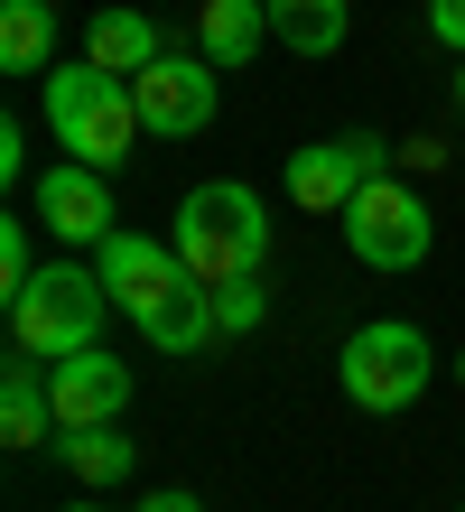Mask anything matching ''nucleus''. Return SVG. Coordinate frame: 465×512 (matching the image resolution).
Segmentation results:
<instances>
[{"label":"nucleus","mask_w":465,"mask_h":512,"mask_svg":"<svg viewBox=\"0 0 465 512\" xmlns=\"http://www.w3.org/2000/svg\"><path fill=\"white\" fill-rule=\"evenodd\" d=\"M214 75H224L214 56H177V47H168L149 75H131L149 140H196V131L214 122V103H224V84H214Z\"/></svg>","instance_id":"obj_8"},{"label":"nucleus","mask_w":465,"mask_h":512,"mask_svg":"<svg viewBox=\"0 0 465 512\" xmlns=\"http://www.w3.org/2000/svg\"><path fill=\"white\" fill-rule=\"evenodd\" d=\"M0 66L10 75L56 66V0H0Z\"/></svg>","instance_id":"obj_14"},{"label":"nucleus","mask_w":465,"mask_h":512,"mask_svg":"<svg viewBox=\"0 0 465 512\" xmlns=\"http://www.w3.org/2000/svg\"><path fill=\"white\" fill-rule=\"evenodd\" d=\"M177 261L196 270L205 289H224V280H252V270L270 261V215H261V196L242 187V177H214V187H196L177 205Z\"/></svg>","instance_id":"obj_2"},{"label":"nucleus","mask_w":465,"mask_h":512,"mask_svg":"<svg viewBox=\"0 0 465 512\" xmlns=\"http://www.w3.org/2000/svg\"><path fill=\"white\" fill-rule=\"evenodd\" d=\"M66 512H103V503H66Z\"/></svg>","instance_id":"obj_23"},{"label":"nucleus","mask_w":465,"mask_h":512,"mask_svg":"<svg viewBox=\"0 0 465 512\" xmlns=\"http://www.w3.org/2000/svg\"><path fill=\"white\" fill-rule=\"evenodd\" d=\"M38 280V261H28V224H0V298Z\"/></svg>","instance_id":"obj_18"},{"label":"nucleus","mask_w":465,"mask_h":512,"mask_svg":"<svg viewBox=\"0 0 465 512\" xmlns=\"http://www.w3.org/2000/svg\"><path fill=\"white\" fill-rule=\"evenodd\" d=\"M456 103H465V66H456Z\"/></svg>","instance_id":"obj_22"},{"label":"nucleus","mask_w":465,"mask_h":512,"mask_svg":"<svg viewBox=\"0 0 465 512\" xmlns=\"http://www.w3.org/2000/svg\"><path fill=\"white\" fill-rule=\"evenodd\" d=\"M261 317H270V289H261V270H252V280H224V289H214V326H224V336H252Z\"/></svg>","instance_id":"obj_17"},{"label":"nucleus","mask_w":465,"mask_h":512,"mask_svg":"<svg viewBox=\"0 0 465 512\" xmlns=\"http://www.w3.org/2000/svg\"><path fill=\"white\" fill-rule=\"evenodd\" d=\"M56 429V401H47V364L28 345H10V364H0V438L10 447H38Z\"/></svg>","instance_id":"obj_12"},{"label":"nucleus","mask_w":465,"mask_h":512,"mask_svg":"<svg viewBox=\"0 0 465 512\" xmlns=\"http://www.w3.org/2000/svg\"><path fill=\"white\" fill-rule=\"evenodd\" d=\"M47 131L66 159L84 168H131V149L149 140L140 122V94H131V75H103L93 56H75V66H47Z\"/></svg>","instance_id":"obj_1"},{"label":"nucleus","mask_w":465,"mask_h":512,"mask_svg":"<svg viewBox=\"0 0 465 512\" xmlns=\"http://www.w3.org/2000/svg\"><path fill=\"white\" fill-rule=\"evenodd\" d=\"M456 382H465V354H456Z\"/></svg>","instance_id":"obj_24"},{"label":"nucleus","mask_w":465,"mask_h":512,"mask_svg":"<svg viewBox=\"0 0 465 512\" xmlns=\"http://www.w3.org/2000/svg\"><path fill=\"white\" fill-rule=\"evenodd\" d=\"M84 56H93L103 75H149L168 47H159V19H149V10H93V28H84Z\"/></svg>","instance_id":"obj_13"},{"label":"nucleus","mask_w":465,"mask_h":512,"mask_svg":"<svg viewBox=\"0 0 465 512\" xmlns=\"http://www.w3.org/2000/svg\"><path fill=\"white\" fill-rule=\"evenodd\" d=\"M93 270H103L112 308L131 317L140 336L177 308V289H196V270L177 261V243H149V233H103V243H93Z\"/></svg>","instance_id":"obj_6"},{"label":"nucleus","mask_w":465,"mask_h":512,"mask_svg":"<svg viewBox=\"0 0 465 512\" xmlns=\"http://www.w3.org/2000/svg\"><path fill=\"white\" fill-rule=\"evenodd\" d=\"M456 512H465V503H456Z\"/></svg>","instance_id":"obj_25"},{"label":"nucleus","mask_w":465,"mask_h":512,"mask_svg":"<svg viewBox=\"0 0 465 512\" xmlns=\"http://www.w3.org/2000/svg\"><path fill=\"white\" fill-rule=\"evenodd\" d=\"M428 391V336L419 326H400V317H372L345 336V401L372 410V419H391V410H410Z\"/></svg>","instance_id":"obj_4"},{"label":"nucleus","mask_w":465,"mask_h":512,"mask_svg":"<svg viewBox=\"0 0 465 512\" xmlns=\"http://www.w3.org/2000/svg\"><path fill=\"white\" fill-rule=\"evenodd\" d=\"M131 512H205V503H196V494H177V485H159V494H140Z\"/></svg>","instance_id":"obj_21"},{"label":"nucleus","mask_w":465,"mask_h":512,"mask_svg":"<svg viewBox=\"0 0 465 512\" xmlns=\"http://www.w3.org/2000/svg\"><path fill=\"white\" fill-rule=\"evenodd\" d=\"M47 401H56V429H103V419L131 410V364L103 345H75L47 364Z\"/></svg>","instance_id":"obj_9"},{"label":"nucleus","mask_w":465,"mask_h":512,"mask_svg":"<svg viewBox=\"0 0 465 512\" xmlns=\"http://www.w3.org/2000/svg\"><path fill=\"white\" fill-rule=\"evenodd\" d=\"M270 38V0H196V56H214V66H252Z\"/></svg>","instance_id":"obj_11"},{"label":"nucleus","mask_w":465,"mask_h":512,"mask_svg":"<svg viewBox=\"0 0 465 512\" xmlns=\"http://www.w3.org/2000/svg\"><path fill=\"white\" fill-rule=\"evenodd\" d=\"M391 168H400V177H419V168L438 177V168H447V140H438V131H419V140H391Z\"/></svg>","instance_id":"obj_19"},{"label":"nucleus","mask_w":465,"mask_h":512,"mask_svg":"<svg viewBox=\"0 0 465 512\" xmlns=\"http://www.w3.org/2000/svg\"><path fill=\"white\" fill-rule=\"evenodd\" d=\"M270 38L289 56H335L345 47V0H270Z\"/></svg>","instance_id":"obj_15"},{"label":"nucleus","mask_w":465,"mask_h":512,"mask_svg":"<svg viewBox=\"0 0 465 512\" xmlns=\"http://www.w3.org/2000/svg\"><path fill=\"white\" fill-rule=\"evenodd\" d=\"M56 457H66V466L84 475V485H121L140 447L121 438V419H103V429H56Z\"/></svg>","instance_id":"obj_16"},{"label":"nucleus","mask_w":465,"mask_h":512,"mask_svg":"<svg viewBox=\"0 0 465 512\" xmlns=\"http://www.w3.org/2000/svg\"><path fill=\"white\" fill-rule=\"evenodd\" d=\"M28 205H38V224L56 233V243H103V233H121V224H112V177H103V168H84V159L38 168Z\"/></svg>","instance_id":"obj_10"},{"label":"nucleus","mask_w":465,"mask_h":512,"mask_svg":"<svg viewBox=\"0 0 465 512\" xmlns=\"http://www.w3.org/2000/svg\"><path fill=\"white\" fill-rule=\"evenodd\" d=\"M372 177H391V140L382 131H335V140L289 149V205H307V215H345Z\"/></svg>","instance_id":"obj_7"},{"label":"nucleus","mask_w":465,"mask_h":512,"mask_svg":"<svg viewBox=\"0 0 465 512\" xmlns=\"http://www.w3.org/2000/svg\"><path fill=\"white\" fill-rule=\"evenodd\" d=\"M103 317H112V289L84 261H47L28 289H10V345H28L38 364H56L75 345H103Z\"/></svg>","instance_id":"obj_3"},{"label":"nucleus","mask_w":465,"mask_h":512,"mask_svg":"<svg viewBox=\"0 0 465 512\" xmlns=\"http://www.w3.org/2000/svg\"><path fill=\"white\" fill-rule=\"evenodd\" d=\"M335 224H345V243H354L363 270H419L428 261V233H438V224H428V196L410 187V177H372Z\"/></svg>","instance_id":"obj_5"},{"label":"nucleus","mask_w":465,"mask_h":512,"mask_svg":"<svg viewBox=\"0 0 465 512\" xmlns=\"http://www.w3.org/2000/svg\"><path fill=\"white\" fill-rule=\"evenodd\" d=\"M428 38L465 56V0H428Z\"/></svg>","instance_id":"obj_20"}]
</instances>
